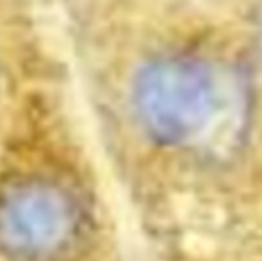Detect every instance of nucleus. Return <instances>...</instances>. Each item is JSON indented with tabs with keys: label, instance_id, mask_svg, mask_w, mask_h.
<instances>
[{
	"label": "nucleus",
	"instance_id": "1",
	"mask_svg": "<svg viewBox=\"0 0 262 261\" xmlns=\"http://www.w3.org/2000/svg\"><path fill=\"white\" fill-rule=\"evenodd\" d=\"M0 261H113L95 197L52 172L0 175Z\"/></svg>",
	"mask_w": 262,
	"mask_h": 261
},
{
	"label": "nucleus",
	"instance_id": "2",
	"mask_svg": "<svg viewBox=\"0 0 262 261\" xmlns=\"http://www.w3.org/2000/svg\"><path fill=\"white\" fill-rule=\"evenodd\" d=\"M232 93L207 61L166 56L139 70L132 104L139 124L152 139L169 147L207 143L230 111Z\"/></svg>",
	"mask_w": 262,
	"mask_h": 261
},
{
	"label": "nucleus",
	"instance_id": "3",
	"mask_svg": "<svg viewBox=\"0 0 262 261\" xmlns=\"http://www.w3.org/2000/svg\"><path fill=\"white\" fill-rule=\"evenodd\" d=\"M259 43H260V49H262V16L259 22Z\"/></svg>",
	"mask_w": 262,
	"mask_h": 261
}]
</instances>
